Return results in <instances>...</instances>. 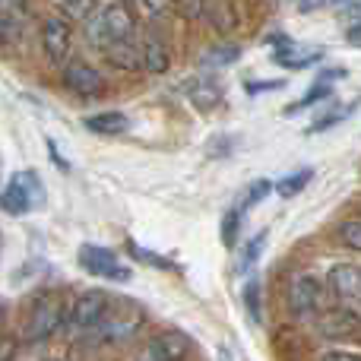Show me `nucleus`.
I'll return each mask as SVG.
<instances>
[{"instance_id":"nucleus-1","label":"nucleus","mask_w":361,"mask_h":361,"mask_svg":"<svg viewBox=\"0 0 361 361\" xmlns=\"http://www.w3.org/2000/svg\"><path fill=\"white\" fill-rule=\"evenodd\" d=\"M133 32H137V16L124 0H114L86 19V38L99 48H111L124 38H133Z\"/></svg>"},{"instance_id":"nucleus-2","label":"nucleus","mask_w":361,"mask_h":361,"mask_svg":"<svg viewBox=\"0 0 361 361\" xmlns=\"http://www.w3.org/2000/svg\"><path fill=\"white\" fill-rule=\"evenodd\" d=\"M146 320H149V314H146L143 305H137V301L124 298V301H111V307H108L105 320H102L99 330H92L86 339H99L102 343H130V339H137L140 333H143Z\"/></svg>"},{"instance_id":"nucleus-3","label":"nucleus","mask_w":361,"mask_h":361,"mask_svg":"<svg viewBox=\"0 0 361 361\" xmlns=\"http://www.w3.org/2000/svg\"><path fill=\"white\" fill-rule=\"evenodd\" d=\"M42 197H44L42 178L32 169L16 171L4 187V212L6 216H25V212H32L42 203Z\"/></svg>"},{"instance_id":"nucleus-4","label":"nucleus","mask_w":361,"mask_h":361,"mask_svg":"<svg viewBox=\"0 0 361 361\" xmlns=\"http://www.w3.org/2000/svg\"><path fill=\"white\" fill-rule=\"evenodd\" d=\"M324 301H326V286L317 282L314 276H295L286 288V307L298 320L324 314Z\"/></svg>"},{"instance_id":"nucleus-5","label":"nucleus","mask_w":361,"mask_h":361,"mask_svg":"<svg viewBox=\"0 0 361 361\" xmlns=\"http://www.w3.org/2000/svg\"><path fill=\"white\" fill-rule=\"evenodd\" d=\"M108 307H111V298H108V292H82L80 298L70 305L67 311V326L70 330H76L80 336H89L92 330H99L102 320H105Z\"/></svg>"},{"instance_id":"nucleus-6","label":"nucleus","mask_w":361,"mask_h":361,"mask_svg":"<svg viewBox=\"0 0 361 361\" xmlns=\"http://www.w3.org/2000/svg\"><path fill=\"white\" fill-rule=\"evenodd\" d=\"M63 320H67V311H63L61 298H57V295H51V298H42L35 307H32L23 339H25V343H32V345L48 343V339L54 336L57 330H61Z\"/></svg>"},{"instance_id":"nucleus-7","label":"nucleus","mask_w":361,"mask_h":361,"mask_svg":"<svg viewBox=\"0 0 361 361\" xmlns=\"http://www.w3.org/2000/svg\"><path fill=\"white\" fill-rule=\"evenodd\" d=\"M80 267L92 276H102V279L111 282H127L130 279V269L118 260V254L108 247H99V244H82L80 247Z\"/></svg>"},{"instance_id":"nucleus-8","label":"nucleus","mask_w":361,"mask_h":361,"mask_svg":"<svg viewBox=\"0 0 361 361\" xmlns=\"http://www.w3.org/2000/svg\"><path fill=\"white\" fill-rule=\"evenodd\" d=\"M326 288L343 305L361 307V267H355V263H336L326 273Z\"/></svg>"},{"instance_id":"nucleus-9","label":"nucleus","mask_w":361,"mask_h":361,"mask_svg":"<svg viewBox=\"0 0 361 361\" xmlns=\"http://www.w3.org/2000/svg\"><path fill=\"white\" fill-rule=\"evenodd\" d=\"M324 57H326L324 48H305V44L292 42V38H286V35H279V42H276V48H273V61L286 70H307V67H314V63H320Z\"/></svg>"},{"instance_id":"nucleus-10","label":"nucleus","mask_w":361,"mask_h":361,"mask_svg":"<svg viewBox=\"0 0 361 361\" xmlns=\"http://www.w3.org/2000/svg\"><path fill=\"white\" fill-rule=\"evenodd\" d=\"M70 42H73V32H70V25L63 23V19L48 16L42 23V48H44V54H48L51 63H57V67L67 63Z\"/></svg>"},{"instance_id":"nucleus-11","label":"nucleus","mask_w":361,"mask_h":361,"mask_svg":"<svg viewBox=\"0 0 361 361\" xmlns=\"http://www.w3.org/2000/svg\"><path fill=\"white\" fill-rule=\"evenodd\" d=\"M190 355V339L178 330H162L146 343L143 358H156V361H178Z\"/></svg>"},{"instance_id":"nucleus-12","label":"nucleus","mask_w":361,"mask_h":361,"mask_svg":"<svg viewBox=\"0 0 361 361\" xmlns=\"http://www.w3.org/2000/svg\"><path fill=\"white\" fill-rule=\"evenodd\" d=\"M63 86L76 95H99L105 89V76L82 61H67L63 63Z\"/></svg>"},{"instance_id":"nucleus-13","label":"nucleus","mask_w":361,"mask_h":361,"mask_svg":"<svg viewBox=\"0 0 361 361\" xmlns=\"http://www.w3.org/2000/svg\"><path fill=\"white\" fill-rule=\"evenodd\" d=\"M25 19H29V0H0V29L6 44L25 29Z\"/></svg>"},{"instance_id":"nucleus-14","label":"nucleus","mask_w":361,"mask_h":361,"mask_svg":"<svg viewBox=\"0 0 361 361\" xmlns=\"http://www.w3.org/2000/svg\"><path fill=\"white\" fill-rule=\"evenodd\" d=\"M86 130L102 133V137H121L124 130H130V118L124 111H102L86 118Z\"/></svg>"},{"instance_id":"nucleus-15","label":"nucleus","mask_w":361,"mask_h":361,"mask_svg":"<svg viewBox=\"0 0 361 361\" xmlns=\"http://www.w3.org/2000/svg\"><path fill=\"white\" fill-rule=\"evenodd\" d=\"M105 54L121 70H143V51H140V42H133V38H124V42L105 48Z\"/></svg>"},{"instance_id":"nucleus-16","label":"nucleus","mask_w":361,"mask_h":361,"mask_svg":"<svg viewBox=\"0 0 361 361\" xmlns=\"http://www.w3.org/2000/svg\"><path fill=\"white\" fill-rule=\"evenodd\" d=\"M361 320L355 314H345V311H336V314H320V324L317 330L330 339H339V336H352V330H358Z\"/></svg>"},{"instance_id":"nucleus-17","label":"nucleus","mask_w":361,"mask_h":361,"mask_svg":"<svg viewBox=\"0 0 361 361\" xmlns=\"http://www.w3.org/2000/svg\"><path fill=\"white\" fill-rule=\"evenodd\" d=\"M187 95H190L193 108H200V111H212L216 105H222V89H219L216 80H197V82H190Z\"/></svg>"},{"instance_id":"nucleus-18","label":"nucleus","mask_w":361,"mask_h":361,"mask_svg":"<svg viewBox=\"0 0 361 361\" xmlns=\"http://www.w3.org/2000/svg\"><path fill=\"white\" fill-rule=\"evenodd\" d=\"M140 51H143V70H149V73H165V70H169L171 57H169V48H165L162 42L143 38V42H140Z\"/></svg>"},{"instance_id":"nucleus-19","label":"nucleus","mask_w":361,"mask_h":361,"mask_svg":"<svg viewBox=\"0 0 361 361\" xmlns=\"http://www.w3.org/2000/svg\"><path fill=\"white\" fill-rule=\"evenodd\" d=\"M273 190H276V184H273V180H254V184H247V187H244L241 200H238L235 206H238V209H241V212H247V209H254V206L260 203V200H267Z\"/></svg>"},{"instance_id":"nucleus-20","label":"nucleus","mask_w":361,"mask_h":361,"mask_svg":"<svg viewBox=\"0 0 361 361\" xmlns=\"http://www.w3.org/2000/svg\"><path fill=\"white\" fill-rule=\"evenodd\" d=\"M238 57H241V48H238V44H219V48L206 51V54L200 57V63H203V67H228V63H235Z\"/></svg>"},{"instance_id":"nucleus-21","label":"nucleus","mask_w":361,"mask_h":361,"mask_svg":"<svg viewBox=\"0 0 361 361\" xmlns=\"http://www.w3.org/2000/svg\"><path fill=\"white\" fill-rule=\"evenodd\" d=\"M330 95H333V86H330V80H320V82H314V86H311V92H307L305 99L292 102V105L286 108V114H288V118H292L295 111H301V108H311V105H317V102L330 99Z\"/></svg>"},{"instance_id":"nucleus-22","label":"nucleus","mask_w":361,"mask_h":361,"mask_svg":"<svg viewBox=\"0 0 361 361\" xmlns=\"http://www.w3.org/2000/svg\"><path fill=\"white\" fill-rule=\"evenodd\" d=\"M267 238H269V231H267V228L257 231V235L250 238V244L244 247L241 260H238V269H241V273H247V269H254V267H257V260H260L263 247H267Z\"/></svg>"},{"instance_id":"nucleus-23","label":"nucleus","mask_w":361,"mask_h":361,"mask_svg":"<svg viewBox=\"0 0 361 361\" xmlns=\"http://www.w3.org/2000/svg\"><path fill=\"white\" fill-rule=\"evenodd\" d=\"M244 311L254 324H263V305H260V279H247L244 286Z\"/></svg>"},{"instance_id":"nucleus-24","label":"nucleus","mask_w":361,"mask_h":361,"mask_svg":"<svg viewBox=\"0 0 361 361\" xmlns=\"http://www.w3.org/2000/svg\"><path fill=\"white\" fill-rule=\"evenodd\" d=\"M311 178H314V171H311V169L295 171V175H288V178L276 180V193H279V197H295L298 190H305L307 180H311Z\"/></svg>"},{"instance_id":"nucleus-25","label":"nucleus","mask_w":361,"mask_h":361,"mask_svg":"<svg viewBox=\"0 0 361 361\" xmlns=\"http://www.w3.org/2000/svg\"><path fill=\"white\" fill-rule=\"evenodd\" d=\"M241 219H244V212L238 209V206H231V209L225 212V219H222V244H225V247H235V244H238Z\"/></svg>"},{"instance_id":"nucleus-26","label":"nucleus","mask_w":361,"mask_h":361,"mask_svg":"<svg viewBox=\"0 0 361 361\" xmlns=\"http://www.w3.org/2000/svg\"><path fill=\"white\" fill-rule=\"evenodd\" d=\"M336 238L352 250H361V219H345L336 228Z\"/></svg>"},{"instance_id":"nucleus-27","label":"nucleus","mask_w":361,"mask_h":361,"mask_svg":"<svg viewBox=\"0 0 361 361\" xmlns=\"http://www.w3.org/2000/svg\"><path fill=\"white\" fill-rule=\"evenodd\" d=\"M355 0H298L301 13H317V10H343V6H352Z\"/></svg>"},{"instance_id":"nucleus-28","label":"nucleus","mask_w":361,"mask_h":361,"mask_svg":"<svg viewBox=\"0 0 361 361\" xmlns=\"http://www.w3.org/2000/svg\"><path fill=\"white\" fill-rule=\"evenodd\" d=\"M244 89H247V95H263L273 89H286V80H247Z\"/></svg>"},{"instance_id":"nucleus-29","label":"nucleus","mask_w":361,"mask_h":361,"mask_svg":"<svg viewBox=\"0 0 361 361\" xmlns=\"http://www.w3.org/2000/svg\"><path fill=\"white\" fill-rule=\"evenodd\" d=\"M130 4L137 6L143 16H162V13L171 6V0H130Z\"/></svg>"},{"instance_id":"nucleus-30","label":"nucleus","mask_w":361,"mask_h":361,"mask_svg":"<svg viewBox=\"0 0 361 361\" xmlns=\"http://www.w3.org/2000/svg\"><path fill=\"white\" fill-rule=\"evenodd\" d=\"M130 250H133V257H140V260H146V263H156L159 269H175L171 260H165V257H159V254H149V250H140L137 244H130Z\"/></svg>"},{"instance_id":"nucleus-31","label":"nucleus","mask_w":361,"mask_h":361,"mask_svg":"<svg viewBox=\"0 0 361 361\" xmlns=\"http://www.w3.org/2000/svg\"><path fill=\"white\" fill-rule=\"evenodd\" d=\"M320 358H345V361H361V352L355 349H324Z\"/></svg>"},{"instance_id":"nucleus-32","label":"nucleus","mask_w":361,"mask_h":361,"mask_svg":"<svg viewBox=\"0 0 361 361\" xmlns=\"http://www.w3.org/2000/svg\"><path fill=\"white\" fill-rule=\"evenodd\" d=\"M61 4L70 16H86L89 13V0H61Z\"/></svg>"},{"instance_id":"nucleus-33","label":"nucleus","mask_w":361,"mask_h":361,"mask_svg":"<svg viewBox=\"0 0 361 361\" xmlns=\"http://www.w3.org/2000/svg\"><path fill=\"white\" fill-rule=\"evenodd\" d=\"M345 38H349V44H355V48H361V23H355L349 32H345Z\"/></svg>"}]
</instances>
